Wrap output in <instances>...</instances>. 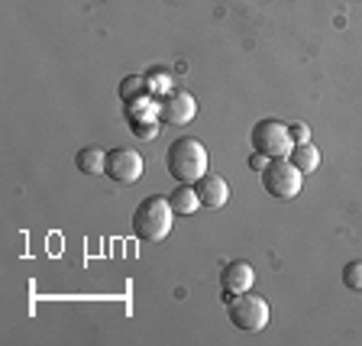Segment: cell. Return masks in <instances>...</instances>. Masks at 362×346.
I'll return each instance as SVG.
<instances>
[{"mask_svg":"<svg viewBox=\"0 0 362 346\" xmlns=\"http://www.w3.org/2000/svg\"><path fill=\"white\" fill-rule=\"evenodd\" d=\"M249 168H256V172H262V168H265V156H259V152H256V156L249 158Z\"/></svg>","mask_w":362,"mask_h":346,"instance_id":"cell-16","label":"cell"},{"mask_svg":"<svg viewBox=\"0 0 362 346\" xmlns=\"http://www.w3.org/2000/svg\"><path fill=\"white\" fill-rule=\"evenodd\" d=\"M168 201H172V211L181 214V217H188V214L201 211V197H197L194 185H178V188L168 195Z\"/></svg>","mask_w":362,"mask_h":346,"instance_id":"cell-10","label":"cell"},{"mask_svg":"<svg viewBox=\"0 0 362 346\" xmlns=\"http://www.w3.org/2000/svg\"><path fill=\"white\" fill-rule=\"evenodd\" d=\"M226 314H230V324L243 333H259L265 330L269 324V301L259 298L252 292H243V294H233L226 301Z\"/></svg>","mask_w":362,"mask_h":346,"instance_id":"cell-4","label":"cell"},{"mask_svg":"<svg viewBox=\"0 0 362 346\" xmlns=\"http://www.w3.org/2000/svg\"><path fill=\"white\" fill-rule=\"evenodd\" d=\"M207 166H211V156H207V146L194 136H181L168 146L165 152V168L175 181L181 185H194L207 175Z\"/></svg>","mask_w":362,"mask_h":346,"instance_id":"cell-1","label":"cell"},{"mask_svg":"<svg viewBox=\"0 0 362 346\" xmlns=\"http://www.w3.org/2000/svg\"><path fill=\"white\" fill-rule=\"evenodd\" d=\"M172 220H175L172 201L162 195H149L136 204V211H133V236L143 243L165 240L172 233Z\"/></svg>","mask_w":362,"mask_h":346,"instance_id":"cell-2","label":"cell"},{"mask_svg":"<svg viewBox=\"0 0 362 346\" xmlns=\"http://www.w3.org/2000/svg\"><path fill=\"white\" fill-rule=\"evenodd\" d=\"M120 98L127 100V104H133V100H143L146 98V81L139 75H127L120 81Z\"/></svg>","mask_w":362,"mask_h":346,"instance_id":"cell-13","label":"cell"},{"mask_svg":"<svg viewBox=\"0 0 362 346\" xmlns=\"http://www.w3.org/2000/svg\"><path fill=\"white\" fill-rule=\"evenodd\" d=\"M252 149L259 152V156L265 158H288V152L294 149V139H291V129H288V123L281 120H259L256 127H252Z\"/></svg>","mask_w":362,"mask_h":346,"instance_id":"cell-5","label":"cell"},{"mask_svg":"<svg viewBox=\"0 0 362 346\" xmlns=\"http://www.w3.org/2000/svg\"><path fill=\"white\" fill-rule=\"evenodd\" d=\"M194 191L197 197H201V207H211V211H220L226 201H230V185H226V178H220V175L207 172L201 181H194Z\"/></svg>","mask_w":362,"mask_h":346,"instance_id":"cell-9","label":"cell"},{"mask_svg":"<svg viewBox=\"0 0 362 346\" xmlns=\"http://www.w3.org/2000/svg\"><path fill=\"white\" fill-rule=\"evenodd\" d=\"M288 158H291L304 175H310L317 166H320V152H317L314 143H294V149L288 152Z\"/></svg>","mask_w":362,"mask_h":346,"instance_id":"cell-12","label":"cell"},{"mask_svg":"<svg viewBox=\"0 0 362 346\" xmlns=\"http://www.w3.org/2000/svg\"><path fill=\"white\" fill-rule=\"evenodd\" d=\"M304 172L294 166L291 158H269L262 168V188L279 201H291L301 195Z\"/></svg>","mask_w":362,"mask_h":346,"instance_id":"cell-3","label":"cell"},{"mask_svg":"<svg viewBox=\"0 0 362 346\" xmlns=\"http://www.w3.org/2000/svg\"><path fill=\"white\" fill-rule=\"evenodd\" d=\"M256 282V272L252 265L243 263V259H233V263H226L223 272H220V285H223V301H230L233 294H243L252 288Z\"/></svg>","mask_w":362,"mask_h":346,"instance_id":"cell-8","label":"cell"},{"mask_svg":"<svg viewBox=\"0 0 362 346\" xmlns=\"http://www.w3.org/2000/svg\"><path fill=\"white\" fill-rule=\"evenodd\" d=\"M343 285H346L349 292H362V263L359 259L343 265Z\"/></svg>","mask_w":362,"mask_h":346,"instance_id":"cell-14","label":"cell"},{"mask_svg":"<svg viewBox=\"0 0 362 346\" xmlns=\"http://www.w3.org/2000/svg\"><path fill=\"white\" fill-rule=\"evenodd\" d=\"M75 166H78V172H84V175H104L107 152L98 149V146H88V149H81L75 156Z\"/></svg>","mask_w":362,"mask_h":346,"instance_id":"cell-11","label":"cell"},{"mask_svg":"<svg viewBox=\"0 0 362 346\" xmlns=\"http://www.w3.org/2000/svg\"><path fill=\"white\" fill-rule=\"evenodd\" d=\"M197 104L188 91H168L165 98L158 100V120L165 127H185V123L194 120Z\"/></svg>","mask_w":362,"mask_h":346,"instance_id":"cell-7","label":"cell"},{"mask_svg":"<svg viewBox=\"0 0 362 346\" xmlns=\"http://www.w3.org/2000/svg\"><path fill=\"white\" fill-rule=\"evenodd\" d=\"M143 156L136 149H127V146H117V149L107 152V166L104 175L110 181H120V185H136L143 178Z\"/></svg>","mask_w":362,"mask_h":346,"instance_id":"cell-6","label":"cell"},{"mask_svg":"<svg viewBox=\"0 0 362 346\" xmlns=\"http://www.w3.org/2000/svg\"><path fill=\"white\" fill-rule=\"evenodd\" d=\"M288 129H291V139H294V143H310V129L304 127V123H291Z\"/></svg>","mask_w":362,"mask_h":346,"instance_id":"cell-15","label":"cell"}]
</instances>
